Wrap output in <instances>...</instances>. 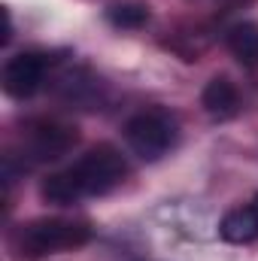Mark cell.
<instances>
[{
    "label": "cell",
    "mask_w": 258,
    "mask_h": 261,
    "mask_svg": "<svg viewBox=\"0 0 258 261\" xmlns=\"http://www.w3.org/2000/svg\"><path fill=\"white\" fill-rule=\"evenodd\" d=\"M252 206H255V213H258V195H255V200H252Z\"/></svg>",
    "instance_id": "obj_11"
},
{
    "label": "cell",
    "mask_w": 258,
    "mask_h": 261,
    "mask_svg": "<svg viewBox=\"0 0 258 261\" xmlns=\"http://www.w3.org/2000/svg\"><path fill=\"white\" fill-rule=\"evenodd\" d=\"M219 234H222V240L237 243V246L252 243V240L258 237V213H255V206H237V210L225 213V219H222V225H219Z\"/></svg>",
    "instance_id": "obj_7"
},
{
    "label": "cell",
    "mask_w": 258,
    "mask_h": 261,
    "mask_svg": "<svg viewBox=\"0 0 258 261\" xmlns=\"http://www.w3.org/2000/svg\"><path fill=\"white\" fill-rule=\"evenodd\" d=\"M46 67H49L46 55H40V52H18L3 67V91L9 97H15V100H24V97L37 94V88L43 85Z\"/></svg>",
    "instance_id": "obj_5"
},
{
    "label": "cell",
    "mask_w": 258,
    "mask_h": 261,
    "mask_svg": "<svg viewBox=\"0 0 258 261\" xmlns=\"http://www.w3.org/2000/svg\"><path fill=\"white\" fill-rule=\"evenodd\" d=\"M21 143H24V161L46 164V161H58L79 143V130L76 125H67L58 119H37L24 125Z\"/></svg>",
    "instance_id": "obj_4"
},
{
    "label": "cell",
    "mask_w": 258,
    "mask_h": 261,
    "mask_svg": "<svg viewBox=\"0 0 258 261\" xmlns=\"http://www.w3.org/2000/svg\"><path fill=\"white\" fill-rule=\"evenodd\" d=\"M176 119L164 110H146L131 116L125 125V140H128L131 152L143 161H158L164 158L173 146H176Z\"/></svg>",
    "instance_id": "obj_3"
},
{
    "label": "cell",
    "mask_w": 258,
    "mask_h": 261,
    "mask_svg": "<svg viewBox=\"0 0 258 261\" xmlns=\"http://www.w3.org/2000/svg\"><path fill=\"white\" fill-rule=\"evenodd\" d=\"M91 222L85 219H61V216H49V219H34L28 225H21L12 234V249L18 252L21 261H37L55 252L67 249H79L91 240Z\"/></svg>",
    "instance_id": "obj_2"
},
{
    "label": "cell",
    "mask_w": 258,
    "mask_h": 261,
    "mask_svg": "<svg viewBox=\"0 0 258 261\" xmlns=\"http://www.w3.org/2000/svg\"><path fill=\"white\" fill-rule=\"evenodd\" d=\"M243 3H252V0H225V12H231V9H237V6H243Z\"/></svg>",
    "instance_id": "obj_10"
},
{
    "label": "cell",
    "mask_w": 258,
    "mask_h": 261,
    "mask_svg": "<svg viewBox=\"0 0 258 261\" xmlns=\"http://www.w3.org/2000/svg\"><path fill=\"white\" fill-rule=\"evenodd\" d=\"M107 21L122 31H137L149 21V6L146 3H119L107 9Z\"/></svg>",
    "instance_id": "obj_9"
},
{
    "label": "cell",
    "mask_w": 258,
    "mask_h": 261,
    "mask_svg": "<svg viewBox=\"0 0 258 261\" xmlns=\"http://www.w3.org/2000/svg\"><path fill=\"white\" fill-rule=\"evenodd\" d=\"M125 176H128L125 155L116 146L100 143V146L88 149L70 167L58 170V173H49L40 186V195L49 203L70 206V203H79L85 197H100L113 192L116 186H122Z\"/></svg>",
    "instance_id": "obj_1"
},
{
    "label": "cell",
    "mask_w": 258,
    "mask_h": 261,
    "mask_svg": "<svg viewBox=\"0 0 258 261\" xmlns=\"http://www.w3.org/2000/svg\"><path fill=\"white\" fill-rule=\"evenodd\" d=\"M200 103H203L207 116H213L219 122H225V119H231V116L240 113V94H237V88H234V82L228 76L210 79L207 88H203V94H200Z\"/></svg>",
    "instance_id": "obj_6"
},
{
    "label": "cell",
    "mask_w": 258,
    "mask_h": 261,
    "mask_svg": "<svg viewBox=\"0 0 258 261\" xmlns=\"http://www.w3.org/2000/svg\"><path fill=\"white\" fill-rule=\"evenodd\" d=\"M225 43H228L231 55L243 67H249V70L258 67V24L255 21H237L234 28H228Z\"/></svg>",
    "instance_id": "obj_8"
}]
</instances>
